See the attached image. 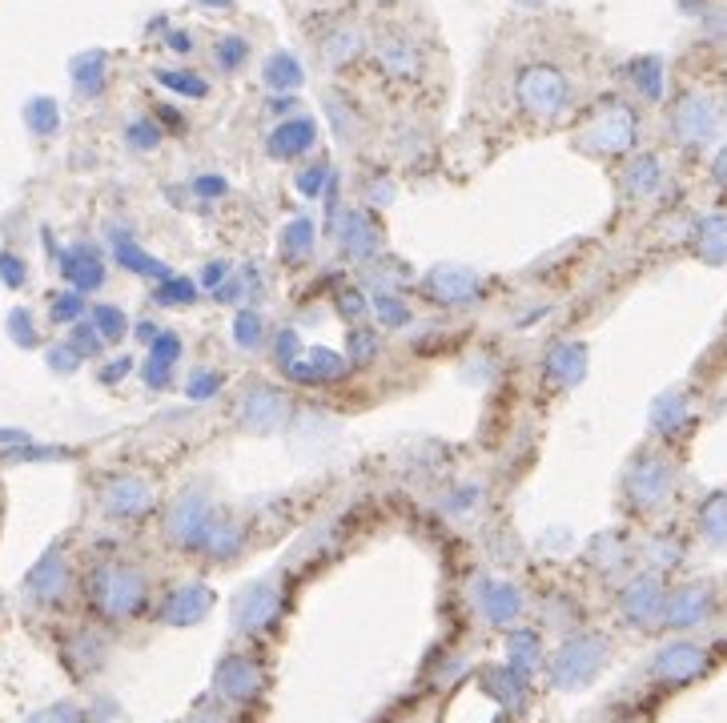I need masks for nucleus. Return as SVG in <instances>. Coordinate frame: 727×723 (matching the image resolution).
Segmentation results:
<instances>
[{
    "instance_id": "cd10ccee",
    "label": "nucleus",
    "mask_w": 727,
    "mask_h": 723,
    "mask_svg": "<svg viewBox=\"0 0 727 723\" xmlns=\"http://www.w3.org/2000/svg\"><path fill=\"white\" fill-rule=\"evenodd\" d=\"M691 411H688V394H664V399L655 402V411H652V423L659 435H679L683 426H688Z\"/></svg>"
},
{
    "instance_id": "58836bf2",
    "label": "nucleus",
    "mask_w": 727,
    "mask_h": 723,
    "mask_svg": "<svg viewBox=\"0 0 727 723\" xmlns=\"http://www.w3.org/2000/svg\"><path fill=\"white\" fill-rule=\"evenodd\" d=\"M69 346L77 349V358H97L101 354V334L93 330V322H73V337H69Z\"/></svg>"
},
{
    "instance_id": "864d4df0",
    "label": "nucleus",
    "mask_w": 727,
    "mask_h": 723,
    "mask_svg": "<svg viewBox=\"0 0 727 723\" xmlns=\"http://www.w3.org/2000/svg\"><path fill=\"white\" fill-rule=\"evenodd\" d=\"M321 181H326V165H309L306 174L297 177V189H302L306 198H314V193L321 189Z\"/></svg>"
},
{
    "instance_id": "ddd939ff",
    "label": "nucleus",
    "mask_w": 727,
    "mask_h": 723,
    "mask_svg": "<svg viewBox=\"0 0 727 723\" xmlns=\"http://www.w3.org/2000/svg\"><path fill=\"white\" fill-rule=\"evenodd\" d=\"M213 607V595H210V586H201V583H186V586H177L169 598H165V607H161V619L173 627H189V624H198V619H206Z\"/></svg>"
},
{
    "instance_id": "e2e57ef3",
    "label": "nucleus",
    "mask_w": 727,
    "mask_h": 723,
    "mask_svg": "<svg viewBox=\"0 0 727 723\" xmlns=\"http://www.w3.org/2000/svg\"><path fill=\"white\" fill-rule=\"evenodd\" d=\"M157 334H161V330H157V325H153V322H141V325H137V337H141L145 346H149V342H153V337H157Z\"/></svg>"
},
{
    "instance_id": "c85d7f7f",
    "label": "nucleus",
    "mask_w": 727,
    "mask_h": 723,
    "mask_svg": "<svg viewBox=\"0 0 727 723\" xmlns=\"http://www.w3.org/2000/svg\"><path fill=\"white\" fill-rule=\"evenodd\" d=\"M700 531L712 543H727V490L712 495V499L700 507Z\"/></svg>"
},
{
    "instance_id": "4c0bfd02",
    "label": "nucleus",
    "mask_w": 727,
    "mask_h": 723,
    "mask_svg": "<svg viewBox=\"0 0 727 723\" xmlns=\"http://www.w3.org/2000/svg\"><path fill=\"white\" fill-rule=\"evenodd\" d=\"M153 298H157L161 306H189V301L198 298V286L186 282V277H165V286H161Z\"/></svg>"
},
{
    "instance_id": "4468645a",
    "label": "nucleus",
    "mask_w": 727,
    "mask_h": 723,
    "mask_svg": "<svg viewBox=\"0 0 727 723\" xmlns=\"http://www.w3.org/2000/svg\"><path fill=\"white\" fill-rule=\"evenodd\" d=\"M65 586H69V562H65L61 550L52 547L49 555L28 571L25 591L37 598V603H57V598L65 595Z\"/></svg>"
},
{
    "instance_id": "f03ea898",
    "label": "nucleus",
    "mask_w": 727,
    "mask_h": 723,
    "mask_svg": "<svg viewBox=\"0 0 727 723\" xmlns=\"http://www.w3.org/2000/svg\"><path fill=\"white\" fill-rule=\"evenodd\" d=\"M515 97L530 117L555 121L571 109V81L559 73L555 64H527L515 81Z\"/></svg>"
},
{
    "instance_id": "13d9d810",
    "label": "nucleus",
    "mask_w": 727,
    "mask_h": 723,
    "mask_svg": "<svg viewBox=\"0 0 727 723\" xmlns=\"http://www.w3.org/2000/svg\"><path fill=\"white\" fill-rule=\"evenodd\" d=\"M225 274H230V270H225V262H210V265H206V274H201V286H206V289H218V286H222Z\"/></svg>"
},
{
    "instance_id": "b1692460",
    "label": "nucleus",
    "mask_w": 727,
    "mask_h": 723,
    "mask_svg": "<svg viewBox=\"0 0 727 723\" xmlns=\"http://www.w3.org/2000/svg\"><path fill=\"white\" fill-rule=\"evenodd\" d=\"M583 370H587V349L579 342H563V346H555L547 354V375L559 387H575L583 378Z\"/></svg>"
},
{
    "instance_id": "423d86ee",
    "label": "nucleus",
    "mask_w": 727,
    "mask_h": 723,
    "mask_svg": "<svg viewBox=\"0 0 727 723\" xmlns=\"http://www.w3.org/2000/svg\"><path fill=\"white\" fill-rule=\"evenodd\" d=\"M724 126V109L712 97H683L676 105V138L683 145H707Z\"/></svg>"
},
{
    "instance_id": "0eeeda50",
    "label": "nucleus",
    "mask_w": 727,
    "mask_h": 723,
    "mask_svg": "<svg viewBox=\"0 0 727 723\" xmlns=\"http://www.w3.org/2000/svg\"><path fill=\"white\" fill-rule=\"evenodd\" d=\"M278 612H282V586L270 583V579L246 586V591L234 598V624L242 627V631H266V627L278 619Z\"/></svg>"
},
{
    "instance_id": "f3484780",
    "label": "nucleus",
    "mask_w": 727,
    "mask_h": 723,
    "mask_svg": "<svg viewBox=\"0 0 727 723\" xmlns=\"http://www.w3.org/2000/svg\"><path fill=\"white\" fill-rule=\"evenodd\" d=\"M443 723H499V699L486 696V687L479 684L462 687V691L450 699Z\"/></svg>"
},
{
    "instance_id": "c756f323",
    "label": "nucleus",
    "mask_w": 727,
    "mask_h": 723,
    "mask_svg": "<svg viewBox=\"0 0 727 723\" xmlns=\"http://www.w3.org/2000/svg\"><path fill=\"white\" fill-rule=\"evenodd\" d=\"M266 85L282 88V93L297 88V85H302V64H297L290 52H273L270 61H266Z\"/></svg>"
},
{
    "instance_id": "3c124183",
    "label": "nucleus",
    "mask_w": 727,
    "mask_h": 723,
    "mask_svg": "<svg viewBox=\"0 0 727 723\" xmlns=\"http://www.w3.org/2000/svg\"><path fill=\"white\" fill-rule=\"evenodd\" d=\"M157 141H161V129L153 126V121H133V126H129V145H133V150H153Z\"/></svg>"
},
{
    "instance_id": "412c9836",
    "label": "nucleus",
    "mask_w": 727,
    "mask_h": 723,
    "mask_svg": "<svg viewBox=\"0 0 727 723\" xmlns=\"http://www.w3.org/2000/svg\"><path fill=\"white\" fill-rule=\"evenodd\" d=\"M707 667V655L703 648L695 643H671V648L655 660V675H664V679H691V675H700Z\"/></svg>"
},
{
    "instance_id": "e433bc0d",
    "label": "nucleus",
    "mask_w": 727,
    "mask_h": 723,
    "mask_svg": "<svg viewBox=\"0 0 727 723\" xmlns=\"http://www.w3.org/2000/svg\"><path fill=\"white\" fill-rule=\"evenodd\" d=\"M85 313V298L77 289H65V294H52L49 301V318L52 322H77Z\"/></svg>"
},
{
    "instance_id": "c03bdc74",
    "label": "nucleus",
    "mask_w": 727,
    "mask_h": 723,
    "mask_svg": "<svg viewBox=\"0 0 727 723\" xmlns=\"http://www.w3.org/2000/svg\"><path fill=\"white\" fill-rule=\"evenodd\" d=\"M374 310H378L383 325H407L410 322L407 301H398V294H374Z\"/></svg>"
},
{
    "instance_id": "4d7b16f0",
    "label": "nucleus",
    "mask_w": 727,
    "mask_h": 723,
    "mask_svg": "<svg viewBox=\"0 0 727 723\" xmlns=\"http://www.w3.org/2000/svg\"><path fill=\"white\" fill-rule=\"evenodd\" d=\"M129 370H133V362H129V358H113V366H105V370H101V382H121Z\"/></svg>"
},
{
    "instance_id": "a878e982",
    "label": "nucleus",
    "mask_w": 727,
    "mask_h": 723,
    "mask_svg": "<svg viewBox=\"0 0 727 723\" xmlns=\"http://www.w3.org/2000/svg\"><path fill=\"white\" fill-rule=\"evenodd\" d=\"M695 253H700L703 262H727V217H703L700 225H695Z\"/></svg>"
},
{
    "instance_id": "2eb2a0df",
    "label": "nucleus",
    "mask_w": 727,
    "mask_h": 723,
    "mask_svg": "<svg viewBox=\"0 0 727 723\" xmlns=\"http://www.w3.org/2000/svg\"><path fill=\"white\" fill-rule=\"evenodd\" d=\"M333 234H338V241H342L345 253H354L357 262H366V258H374L378 253V246H383V237H378V225L366 217V213H342L338 217V225H333Z\"/></svg>"
},
{
    "instance_id": "ea45409f",
    "label": "nucleus",
    "mask_w": 727,
    "mask_h": 723,
    "mask_svg": "<svg viewBox=\"0 0 727 723\" xmlns=\"http://www.w3.org/2000/svg\"><path fill=\"white\" fill-rule=\"evenodd\" d=\"M9 334H13L16 346H25V349H33V346L40 342V337H37V325H33V313L21 310V306H16V310L9 313Z\"/></svg>"
},
{
    "instance_id": "7c9ffc66",
    "label": "nucleus",
    "mask_w": 727,
    "mask_h": 723,
    "mask_svg": "<svg viewBox=\"0 0 727 723\" xmlns=\"http://www.w3.org/2000/svg\"><path fill=\"white\" fill-rule=\"evenodd\" d=\"M378 57H383V64L395 76H414V73H419V52L410 49L407 40H386Z\"/></svg>"
},
{
    "instance_id": "9b49d317",
    "label": "nucleus",
    "mask_w": 727,
    "mask_h": 723,
    "mask_svg": "<svg viewBox=\"0 0 727 723\" xmlns=\"http://www.w3.org/2000/svg\"><path fill=\"white\" fill-rule=\"evenodd\" d=\"M242 423L249 430H278L285 426L290 418V399H285V390L278 387H249V394L242 399Z\"/></svg>"
},
{
    "instance_id": "dca6fc26",
    "label": "nucleus",
    "mask_w": 727,
    "mask_h": 723,
    "mask_svg": "<svg viewBox=\"0 0 727 723\" xmlns=\"http://www.w3.org/2000/svg\"><path fill=\"white\" fill-rule=\"evenodd\" d=\"M61 274L73 282L77 294H89V289H97L105 282V262H101L97 246H89V241H77L73 250L61 253Z\"/></svg>"
},
{
    "instance_id": "052dcab7",
    "label": "nucleus",
    "mask_w": 727,
    "mask_h": 723,
    "mask_svg": "<svg viewBox=\"0 0 727 723\" xmlns=\"http://www.w3.org/2000/svg\"><path fill=\"white\" fill-rule=\"evenodd\" d=\"M198 193H201V198H222V193H225V181H222V177H201V181H198Z\"/></svg>"
},
{
    "instance_id": "bb28decb",
    "label": "nucleus",
    "mask_w": 727,
    "mask_h": 723,
    "mask_svg": "<svg viewBox=\"0 0 727 723\" xmlns=\"http://www.w3.org/2000/svg\"><path fill=\"white\" fill-rule=\"evenodd\" d=\"M659 181H664V169H659V157H635V162L628 165V174H623V186H628L631 198H655V189H659Z\"/></svg>"
},
{
    "instance_id": "a211bd4d",
    "label": "nucleus",
    "mask_w": 727,
    "mask_h": 723,
    "mask_svg": "<svg viewBox=\"0 0 727 723\" xmlns=\"http://www.w3.org/2000/svg\"><path fill=\"white\" fill-rule=\"evenodd\" d=\"M474 595H479V607L491 624H511V619H518V612H523V598H518V591L511 583H491V579H482Z\"/></svg>"
},
{
    "instance_id": "f8f14e48",
    "label": "nucleus",
    "mask_w": 727,
    "mask_h": 723,
    "mask_svg": "<svg viewBox=\"0 0 727 723\" xmlns=\"http://www.w3.org/2000/svg\"><path fill=\"white\" fill-rule=\"evenodd\" d=\"M285 370H290V378H297V382L318 387V382H338V378L350 375V358H342V354L318 346V349H302V354H297Z\"/></svg>"
},
{
    "instance_id": "0e129e2a",
    "label": "nucleus",
    "mask_w": 727,
    "mask_h": 723,
    "mask_svg": "<svg viewBox=\"0 0 727 723\" xmlns=\"http://www.w3.org/2000/svg\"><path fill=\"white\" fill-rule=\"evenodd\" d=\"M169 45H173V49L186 52L189 49V37H186V33H169Z\"/></svg>"
},
{
    "instance_id": "6e6d98bb",
    "label": "nucleus",
    "mask_w": 727,
    "mask_h": 723,
    "mask_svg": "<svg viewBox=\"0 0 727 723\" xmlns=\"http://www.w3.org/2000/svg\"><path fill=\"white\" fill-rule=\"evenodd\" d=\"M297 354H302V342H297L294 330H285V334L278 337V362H282V366H290Z\"/></svg>"
},
{
    "instance_id": "2f4dec72",
    "label": "nucleus",
    "mask_w": 727,
    "mask_h": 723,
    "mask_svg": "<svg viewBox=\"0 0 727 723\" xmlns=\"http://www.w3.org/2000/svg\"><path fill=\"white\" fill-rule=\"evenodd\" d=\"M73 81L81 93H97L101 81H105V57H101V52H85V57L73 64Z\"/></svg>"
},
{
    "instance_id": "aec40b11",
    "label": "nucleus",
    "mask_w": 727,
    "mask_h": 723,
    "mask_svg": "<svg viewBox=\"0 0 727 723\" xmlns=\"http://www.w3.org/2000/svg\"><path fill=\"white\" fill-rule=\"evenodd\" d=\"M109 241H113V258H117V262H121L125 270H129V274L161 277V282L169 277V265H161L157 258H149V253L141 250V246H137V241H133L129 234H125V229H113Z\"/></svg>"
},
{
    "instance_id": "6ab92c4d",
    "label": "nucleus",
    "mask_w": 727,
    "mask_h": 723,
    "mask_svg": "<svg viewBox=\"0 0 727 723\" xmlns=\"http://www.w3.org/2000/svg\"><path fill=\"white\" fill-rule=\"evenodd\" d=\"M218 687H222V696L237 699V703H246L261 691V672L254 667L249 660H225L222 672H218Z\"/></svg>"
},
{
    "instance_id": "393cba45",
    "label": "nucleus",
    "mask_w": 727,
    "mask_h": 723,
    "mask_svg": "<svg viewBox=\"0 0 727 723\" xmlns=\"http://www.w3.org/2000/svg\"><path fill=\"white\" fill-rule=\"evenodd\" d=\"M664 607V591H659V579H635V583L623 591V612L635 619V624H647L655 619Z\"/></svg>"
},
{
    "instance_id": "7ed1b4c3",
    "label": "nucleus",
    "mask_w": 727,
    "mask_h": 723,
    "mask_svg": "<svg viewBox=\"0 0 727 723\" xmlns=\"http://www.w3.org/2000/svg\"><path fill=\"white\" fill-rule=\"evenodd\" d=\"M583 145L591 153H603V157L628 153L631 145H635V112H631L628 105H619V100L603 105V109L591 117V126L583 129Z\"/></svg>"
},
{
    "instance_id": "37998d69",
    "label": "nucleus",
    "mask_w": 727,
    "mask_h": 723,
    "mask_svg": "<svg viewBox=\"0 0 727 723\" xmlns=\"http://www.w3.org/2000/svg\"><path fill=\"white\" fill-rule=\"evenodd\" d=\"M309 250H314V225L302 217V222H294L285 229V253L290 258H306Z\"/></svg>"
},
{
    "instance_id": "c9c22d12",
    "label": "nucleus",
    "mask_w": 727,
    "mask_h": 723,
    "mask_svg": "<svg viewBox=\"0 0 727 723\" xmlns=\"http://www.w3.org/2000/svg\"><path fill=\"white\" fill-rule=\"evenodd\" d=\"M28 126H33V133H52V129L61 126V112H57V100L49 97H37V100H28Z\"/></svg>"
},
{
    "instance_id": "09e8293b",
    "label": "nucleus",
    "mask_w": 727,
    "mask_h": 723,
    "mask_svg": "<svg viewBox=\"0 0 727 723\" xmlns=\"http://www.w3.org/2000/svg\"><path fill=\"white\" fill-rule=\"evenodd\" d=\"M28 723H85V715H81V708H73V703H52V708L28 715Z\"/></svg>"
},
{
    "instance_id": "f704fd0d",
    "label": "nucleus",
    "mask_w": 727,
    "mask_h": 723,
    "mask_svg": "<svg viewBox=\"0 0 727 723\" xmlns=\"http://www.w3.org/2000/svg\"><path fill=\"white\" fill-rule=\"evenodd\" d=\"M125 313L117 306H93V330L101 334V342H117L125 337Z\"/></svg>"
},
{
    "instance_id": "a18cd8bd",
    "label": "nucleus",
    "mask_w": 727,
    "mask_h": 723,
    "mask_svg": "<svg viewBox=\"0 0 727 723\" xmlns=\"http://www.w3.org/2000/svg\"><path fill=\"white\" fill-rule=\"evenodd\" d=\"M161 76V85H169L173 93H186V97H206L210 93V85L201 81V76L186 73V69H177V73H157Z\"/></svg>"
},
{
    "instance_id": "a19ab883",
    "label": "nucleus",
    "mask_w": 727,
    "mask_h": 723,
    "mask_svg": "<svg viewBox=\"0 0 727 723\" xmlns=\"http://www.w3.org/2000/svg\"><path fill=\"white\" fill-rule=\"evenodd\" d=\"M177 354H181V337L173 334V330H161V334L149 342V362H161V366H169L173 370Z\"/></svg>"
},
{
    "instance_id": "473e14b6",
    "label": "nucleus",
    "mask_w": 727,
    "mask_h": 723,
    "mask_svg": "<svg viewBox=\"0 0 727 723\" xmlns=\"http://www.w3.org/2000/svg\"><path fill=\"white\" fill-rule=\"evenodd\" d=\"M535 663H539V639L530 636V631L511 636V667H515L518 675H530Z\"/></svg>"
},
{
    "instance_id": "9d476101",
    "label": "nucleus",
    "mask_w": 727,
    "mask_h": 723,
    "mask_svg": "<svg viewBox=\"0 0 727 723\" xmlns=\"http://www.w3.org/2000/svg\"><path fill=\"white\" fill-rule=\"evenodd\" d=\"M426 294H431L438 306H462V301H474L482 289V277L467 265H438L426 274Z\"/></svg>"
},
{
    "instance_id": "603ef678",
    "label": "nucleus",
    "mask_w": 727,
    "mask_h": 723,
    "mask_svg": "<svg viewBox=\"0 0 727 723\" xmlns=\"http://www.w3.org/2000/svg\"><path fill=\"white\" fill-rule=\"evenodd\" d=\"M49 366L57 370V375H73L77 366H81V358H77L73 346H52L49 349Z\"/></svg>"
},
{
    "instance_id": "8fccbe9b",
    "label": "nucleus",
    "mask_w": 727,
    "mask_h": 723,
    "mask_svg": "<svg viewBox=\"0 0 727 723\" xmlns=\"http://www.w3.org/2000/svg\"><path fill=\"white\" fill-rule=\"evenodd\" d=\"M246 52H249V45L242 37H225L222 45H218V64H222L225 73H234L237 64L246 61Z\"/></svg>"
},
{
    "instance_id": "49530a36",
    "label": "nucleus",
    "mask_w": 727,
    "mask_h": 723,
    "mask_svg": "<svg viewBox=\"0 0 727 723\" xmlns=\"http://www.w3.org/2000/svg\"><path fill=\"white\" fill-rule=\"evenodd\" d=\"M0 282L9 289H21L28 282V265L25 258H16V253H0Z\"/></svg>"
},
{
    "instance_id": "72a5a7b5",
    "label": "nucleus",
    "mask_w": 727,
    "mask_h": 723,
    "mask_svg": "<svg viewBox=\"0 0 727 723\" xmlns=\"http://www.w3.org/2000/svg\"><path fill=\"white\" fill-rule=\"evenodd\" d=\"M631 76H635V85H640L643 97H659L664 93V69H659V61L655 57H643V61L631 64Z\"/></svg>"
},
{
    "instance_id": "de8ad7c7",
    "label": "nucleus",
    "mask_w": 727,
    "mask_h": 723,
    "mask_svg": "<svg viewBox=\"0 0 727 723\" xmlns=\"http://www.w3.org/2000/svg\"><path fill=\"white\" fill-rule=\"evenodd\" d=\"M218 390H222V375H218V370H198V375L189 378L186 394H189V399L201 402V399H213Z\"/></svg>"
},
{
    "instance_id": "6e6552de",
    "label": "nucleus",
    "mask_w": 727,
    "mask_h": 723,
    "mask_svg": "<svg viewBox=\"0 0 727 723\" xmlns=\"http://www.w3.org/2000/svg\"><path fill=\"white\" fill-rule=\"evenodd\" d=\"M105 511L113 519H141V514L153 511V487H149L141 474H113L109 483H105Z\"/></svg>"
},
{
    "instance_id": "20e7f679",
    "label": "nucleus",
    "mask_w": 727,
    "mask_h": 723,
    "mask_svg": "<svg viewBox=\"0 0 727 723\" xmlns=\"http://www.w3.org/2000/svg\"><path fill=\"white\" fill-rule=\"evenodd\" d=\"M607 660V648H603V639H595V636H579V639H571V643H563L555 655V684L559 687H579L587 684L599 667H603Z\"/></svg>"
},
{
    "instance_id": "69168bd1",
    "label": "nucleus",
    "mask_w": 727,
    "mask_h": 723,
    "mask_svg": "<svg viewBox=\"0 0 727 723\" xmlns=\"http://www.w3.org/2000/svg\"><path fill=\"white\" fill-rule=\"evenodd\" d=\"M198 4H210V9H230L234 0H198Z\"/></svg>"
},
{
    "instance_id": "f257e3e1",
    "label": "nucleus",
    "mask_w": 727,
    "mask_h": 723,
    "mask_svg": "<svg viewBox=\"0 0 727 723\" xmlns=\"http://www.w3.org/2000/svg\"><path fill=\"white\" fill-rule=\"evenodd\" d=\"M89 595H93V607L113 624L133 619L145 607V574L129 562H105L89 579Z\"/></svg>"
},
{
    "instance_id": "5701e85b",
    "label": "nucleus",
    "mask_w": 727,
    "mask_h": 723,
    "mask_svg": "<svg viewBox=\"0 0 727 723\" xmlns=\"http://www.w3.org/2000/svg\"><path fill=\"white\" fill-rule=\"evenodd\" d=\"M707 612H712V591H707V586H683V591L667 603V624H676V627L703 624Z\"/></svg>"
},
{
    "instance_id": "1a4fd4ad",
    "label": "nucleus",
    "mask_w": 727,
    "mask_h": 723,
    "mask_svg": "<svg viewBox=\"0 0 727 723\" xmlns=\"http://www.w3.org/2000/svg\"><path fill=\"white\" fill-rule=\"evenodd\" d=\"M213 519V507L210 499L201 495V490H189V495H181V499L173 502L169 511V538L173 543H181V547H201V535H206V526H210Z\"/></svg>"
},
{
    "instance_id": "5fc2aeb1",
    "label": "nucleus",
    "mask_w": 727,
    "mask_h": 723,
    "mask_svg": "<svg viewBox=\"0 0 727 723\" xmlns=\"http://www.w3.org/2000/svg\"><path fill=\"white\" fill-rule=\"evenodd\" d=\"M350 346H354V362H366L374 354V349H378V337L374 334H362V330H354V334H350Z\"/></svg>"
},
{
    "instance_id": "680f3d73",
    "label": "nucleus",
    "mask_w": 727,
    "mask_h": 723,
    "mask_svg": "<svg viewBox=\"0 0 727 723\" xmlns=\"http://www.w3.org/2000/svg\"><path fill=\"white\" fill-rule=\"evenodd\" d=\"M712 177L719 181V186L727 189V150H719V157H715V165H712Z\"/></svg>"
},
{
    "instance_id": "39448f33",
    "label": "nucleus",
    "mask_w": 727,
    "mask_h": 723,
    "mask_svg": "<svg viewBox=\"0 0 727 723\" xmlns=\"http://www.w3.org/2000/svg\"><path fill=\"white\" fill-rule=\"evenodd\" d=\"M671 487H676V474H671V466H667L664 459H655V454L640 459L628 474V495L640 511H655V507H664L667 495H671Z\"/></svg>"
},
{
    "instance_id": "79ce46f5",
    "label": "nucleus",
    "mask_w": 727,
    "mask_h": 723,
    "mask_svg": "<svg viewBox=\"0 0 727 723\" xmlns=\"http://www.w3.org/2000/svg\"><path fill=\"white\" fill-rule=\"evenodd\" d=\"M234 342L237 346H246V349L261 346V318L254 310H242L234 318Z\"/></svg>"
},
{
    "instance_id": "bf43d9fd",
    "label": "nucleus",
    "mask_w": 727,
    "mask_h": 723,
    "mask_svg": "<svg viewBox=\"0 0 727 723\" xmlns=\"http://www.w3.org/2000/svg\"><path fill=\"white\" fill-rule=\"evenodd\" d=\"M338 310H342L345 318H357V313H366V298H357V294H342Z\"/></svg>"
},
{
    "instance_id": "338daca9",
    "label": "nucleus",
    "mask_w": 727,
    "mask_h": 723,
    "mask_svg": "<svg viewBox=\"0 0 727 723\" xmlns=\"http://www.w3.org/2000/svg\"><path fill=\"white\" fill-rule=\"evenodd\" d=\"M527 4H539V0H527Z\"/></svg>"
},
{
    "instance_id": "4be33fe9",
    "label": "nucleus",
    "mask_w": 727,
    "mask_h": 723,
    "mask_svg": "<svg viewBox=\"0 0 727 723\" xmlns=\"http://www.w3.org/2000/svg\"><path fill=\"white\" fill-rule=\"evenodd\" d=\"M314 138H318V126L309 117H294L270 133V153L273 157H302L314 145Z\"/></svg>"
}]
</instances>
